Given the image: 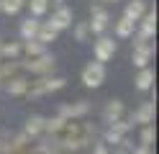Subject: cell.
<instances>
[{
  "mask_svg": "<svg viewBox=\"0 0 159 154\" xmlns=\"http://www.w3.org/2000/svg\"><path fill=\"white\" fill-rule=\"evenodd\" d=\"M64 85H67V80H64V77H46V75H41L36 82H28V90H26V95H28V98L52 95V92L62 90Z\"/></svg>",
  "mask_w": 159,
  "mask_h": 154,
  "instance_id": "cell-1",
  "label": "cell"
},
{
  "mask_svg": "<svg viewBox=\"0 0 159 154\" xmlns=\"http://www.w3.org/2000/svg\"><path fill=\"white\" fill-rule=\"evenodd\" d=\"M152 57H154V44H152V39H144L141 34H136V39H134V54H131L134 67H136V69L149 67V59H152Z\"/></svg>",
  "mask_w": 159,
  "mask_h": 154,
  "instance_id": "cell-2",
  "label": "cell"
},
{
  "mask_svg": "<svg viewBox=\"0 0 159 154\" xmlns=\"http://www.w3.org/2000/svg\"><path fill=\"white\" fill-rule=\"evenodd\" d=\"M103 82H105V64L103 62H90V64H85V69H82V85L85 87L95 90V87H100Z\"/></svg>",
  "mask_w": 159,
  "mask_h": 154,
  "instance_id": "cell-3",
  "label": "cell"
},
{
  "mask_svg": "<svg viewBox=\"0 0 159 154\" xmlns=\"http://www.w3.org/2000/svg\"><path fill=\"white\" fill-rule=\"evenodd\" d=\"M23 67L31 72V75H39V77H41V75H49V72L57 67V59H54V54L44 51V54H39V57H31Z\"/></svg>",
  "mask_w": 159,
  "mask_h": 154,
  "instance_id": "cell-4",
  "label": "cell"
},
{
  "mask_svg": "<svg viewBox=\"0 0 159 154\" xmlns=\"http://www.w3.org/2000/svg\"><path fill=\"white\" fill-rule=\"evenodd\" d=\"M90 100H77V103H62L59 105V116L64 121H72V118H82L90 113Z\"/></svg>",
  "mask_w": 159,
  "mask_h": 154,
  "instance_id": "cell-5",
  "label": "cell"
},
{
  "mask_svg": "<svg viewBox=\"0 0 159 154\" xmlns=\"http://www.w3.org/2000/svg\"><path fill=\"white\" fill-rule=\"evenodd\" d=\"M131 128H134V123H131V121H123V118H118V121H113V123H108L105 144H113V147H116V144L121 141V139H123Z\"/></svg>",
  "mask_w": 159,
  "mask_h": 154,
  "instance_id": "cell-6",
  "label": "cell"
},
{
  "mask_svg": "<svg viewBox=\"0 0 159 154\" xmlns=\"http://www.w3.org/2000/svg\"><path fill=\"white\" fill-rule=\"evenodd\" d=\"M154 113H157V100H146L141 103L134 113H131V123H141V126H146V123H154Z\"/></svg>",
  "mask_w": 159,
  "mask_h": 154,
  "instance_id": "cell-7",
  "label": "cell"
},
{
  "mask_svg": "<svg viewBox=\"0 0 159 154\" xmlns=\"http://www.w3.org/2000/svg\"><path fill=\"white\" fill-rule=\"evenodd\" d=\"M116 54V41L113 39H108V36H100L95 41V62H111Z\"/></svg>",
  "mask_w": 159,
  "mask_h": 154,
  "instance_id": "cell-8",
  "label": "cell"
},
{
  "mask_svg": "<svg viewBox=\"0 0 159 154\" xmlns=\"http://www.w3.org/2000/svg\"><path fill=\"white\" fill-rule=\"evenodd\" d=\"M72 21H75L72 10H69L67 5H59L54 13H52V21H49V26H52V28H57V31H64V28H69V26H72Z\"/></svg>",
  "mask_w": 159,
  "mask_h": 154,
  "instance_id": "cell-9",
  "label": "cell"
},
{
  "mask_svg": "<svg viewBox=\"0 0 159 154\" xmlns=\"http://www.w3.org/2000/svg\"><path fill=\"white\" fill-rule=\"evenodd\" d=\"M111 26V16L105 13L103 8H98V10H93V18L87 21V28H90V34H105V28Z\"/></svg>",
  "mask_w": 159,
  "mask_h": 154,
  "instance_id": "cell-10",
  "label": "cell"
},
{
  "mask_svg": "<svg viewBox=\"0 0 159 154\" xmlns=\"http://www.w3.org/2000/svg\"><path fill=\"white\" fill-rule=\"evenodd\" d=\"M44 123H46V118L41 116V113H34V116H28L26 126H23V133H26L28 139L41 136V133H44Z\"/></svg>",
  "mask_w": 159,
  "mask_h": 154,
  "instance_id": "cell-11",
  "label": "cell"
},
{
  "mask_svg": "<svg viewBox=\"0 0 159 154\" xmlns=\"http://www.w3.org/2000/svg\"><path fill=\"white\" fill-rule=\"evenodd\" d=\"M123 113H126V105L121 100H108L105 108H103V121L105 123H113L118 118H123Z\"/></svg>",
  "mask_w": 159,
  "mask_h": 154,
  "instance_id": "cell-12",
  "label": "cell"
},
{
  "mask_svg": "<svg viewBox=\"0 0 159 154\" xmlns=\"http://www.w3.org/2000/svg\"><path fill=\"white\" fill-rule=\"evenodd\" d=\"M139 34L144 39H154V34H157V8L141 16V31Z\"/></svg>",
  "mask_w": 159,
  "mask_h": 154,
  "instance_id": "cell-13",
  "label": "cell"
},
{
  "mask_svg": "<svg viewBox=\"0 0 159 154\" xmlns=\"http://www.w3.org/2000/svg\"><path fill=\"white\" fill-rule=\"evenodd\" d=\"M134 82H136V90H141V92L152 90V85H154V69L152 67H141Z\"/></svg>",
  "mask_w": 159,
  "mask_h": 154,
  "instance_id": "cell-14",
  "label": "cell"
},
{
  "mask_svg": "<svg viewBox=\"0 0 159 154\" xmlns=\"http://www.w3.org/2000/svg\"><path fill=\"white\" fill-rule=\"evenodd\" d=\"M144 13H146V3H144V0H131V3L126 5V10H123V16L128 21H134V23H136V21H141Z\"/></svg>",
  "mask_w": 159,
  "mask_h": 154,
  "instance_id": "cell-15",
  "label": "cell"
},
{
  "mask_svg": "<svg viewBox=\"0 0 159 154\" xmlns=\"http://www.w3.org/2000/svg\"><path fill=\"white\" fill-rule=\"evenodd\" d=\"M5 90H8V95H26V90H28V80H26V77L13 75L11 80H8Z\"/></svg>",
  "mask_w": 159,
  "mask_h": 154,
  "instance_id": "cell-16",
  "label": "cell"
},
{
  "mask_svg": "<svg viewBox=\"0 0 159 154\" xmlns=\"http://www.w3.org/2000/svg\"><path fill=\"white\" fill-rule=\"evenodd\" d=\"M57 36H59V31H57V28H52L49 23H39L36 39L41 41V44H52V41H57Z\"/></svg>",
  "mask_w": 159,
  "mask_h": 154,
  "instance_id": "cell-17",
  "label": "cell"
},
{
  "mask_svg": "<svg viewBox=\"0 0 159 154\" xmlns=\"http://www.w3.org/2000/svg\"><path fill=\"white\" fill-rule=\"evenodd\" d=\"M21 51H26V57L31 59V57H39V54H44V51H46V44H41L39 39H28L26 44H21Z\"/></svg>",
  "mask_w": 159,
  "mask_h": 154,
  "instance_id": "cell-18",
  "label": "cell"
},
{
  "mask_svg": "<svg viewBox=\"0 0 159 154\" xmlns=\"http://www.w3.org/2000/svg\"><path fill=\"white\" fill-rule=\"evenodd\" d=\"M18 54H21L18 41H0V59H16Z\"/></svg>",
  "mask_w": 159,
  "mask_h": 154,
  "instance_id": "cell-19",
  "label": "cell"
},
{
  "mask_svg": "<svg viewBox=\"0 0 159 154\" xmlns=\"http://www.w3.org/2000/svg\"><path fill=\"white\" fill-rule=\"evenodd\" d=\"M36 31H39V21L36 18H26L21 23V39L28 41V39H36Z\"/></svg>",
  "mask_w": 159,
  "mask_h": 154,
  "instance_id": "cell-20",
  "label": "cell"
},
{
  "mask_svg": "<svg viewBox=\"0 0 159 154\" xmlns=\"http://www.w3.org/2000/svg\"><path fill=\"white\" fill-rule=\"evenodd\" d=\"M116 36L118 39H128V36H134V21H128L126 16L121 21H116Z\"/></svg>",
  "mask_w": 159,
  "mask_h": 154,
  "instance_id": "cell-21",
  "label": "cell"
},
{
  "mask_svg": "<svg viewBox=\"0 0 159 154\" xmlns=\"http://www.w3.org/2000/svg\"><path fill=\"white\" fill-rule=\"evenodd\" d=\"M26 0H0V13H5V16H16L18 10L23 8Z\"/></svg>",
  "mask_w": 159,
  "mask_h": 154,
  "instance_id": "cell-22",
  "label": "cell"
},
{
  "mask_svg": "<svg viewBox=\"0 0 159 154\" xmlns=\"http://www.w3.org/2000/svg\"><path fill=\"white\" fill-rule=\"evenodd\" d=\"M64 118L62 116H54V118H46V123H44V133H52V136H54V133H59V131H62V126H64Z\"/></svg>",
  "mask_w": 159,
  "mask_h": 154,
  "instance_id": "cell-23",
  "label": "cell"
},
{
  "mask_svg": "<svg viewBox=\"0 0 159 154\" xmlns=\"http://www.w3.org/2000/svg\"><path fill=\"white\" fill-rule=\"evenodd\" d=\"M28 5H31V16L34 18H41L49 10V0H28Z\"/></svg>",
  "mask_w": 159,
  "mask_h": 154,
  "instance_id": "cell-24",
  "label": "cell"
},
{
  "mask_svg": "<svg viewBox=\"0 0 159 154\" xmlns=\"http://www.w3.org/2000/svg\"><path fill=\"white\" fill-rule=\"evenodd\" d=\"M16 72H18V64H16V62H5V64H0V82H3V80H11Z\"/></svg>",
  "mask_w": 159,
  "mask_h": 154,
  "instance_id": "cell-25",
  "label": "cell"
},
{
  "mask_svg": "<svg viewBox=\"0 0 159 154\" xmlns=\"http://www.w3.org/2000/svg\"><path fill=\"white\" fill-rule=\"evenodd\" d=\"M152 144H154V126L146 123L144 131H141V147H152Z\"/></svg>",
  "mask_w": 159,
  "mask_h": 154,
  "instance_id": "cell-26",
  "label": "cell"
},
{
  "mask_svg": "<svg viewBox=\"0 0 159 154\" xmlns=\"http://www.w3.org/2000/svg\"><path fill=\"white\" fill-rule=\"evenodd\" d=\"M87 36H90V28H87V21H82V23L75 26V41H87Z\"/></svg>",
  "mask_w": 159,
  "mask_h": 154,
  "instance_id": "cell-27",
  "label": "cell"
},
{
  "mask_svg": "<svg viewBox=\"0 0 159 154\" xmlns=\"http://www.w3.org/2000/svg\"><path fill=\"white\" fill-rule=\"evenodd\" d=\"M116 154H131V147H128L126 139H121V141L116 144Z\"/></svg>",
  "mask_w": 159,
  "mask_h": 154,
  "instance_id": "cell-28",
  "label": "cell"
},
{
  "mask_svg": "<svg viewBox=\"0 0 159 154\" xmlns=\"http://www.w3.org/2000/svg\"><path fill=\"white\" fill-rule=\"evenodd\" d=\"M90 154H111V152H108V147H105V144H95Z\"/></svg>",
  "mask_w": 159,
  "mask_h": 154,
  "instance_id": "cell-29",
  "label": "cell"
},
{
  "mask_svg": "<svg viewBox=\"0 0 159 154\" xmlns=\"http://www.w3.org/2000/svg\"><path fill=\"white\" fill-rule=\"evenodd\" d=\"M131 154H152V147H139V149H131Z\"/></svg>",
  "mask_w": 159,
  "mask_h": 154,
  "instance_id": "cell-30",
  "label": "cell"
},
{
  "mask_svg": "<svg viewBox=\"0 0 159 154\" xmlns=\"http://www.w3.org/2000/svg\"><path fill=\"white\" fill-rule=\"evenodd\" d=\"M52 3H54V5L59 8V5H64V0H52Z\"/></svg>",
  "mask_w": 159,
  "mask_h": 154,
  "instance_id": "cell-31",
  "label": "cell"
},
{
  "mask_svg": "<svg viewBox=\"0 0 159 154\" xmlns=\"http://www.w3.org/2000/svg\"><path fill=\"white\" fill-rule=\"evenodd\" d=\"M105 3H118V0H105Z\"/></svg>",
  "mask_w": 159,
  "mask_h": 154,
  "instance_id": "cell-32",
  "label": "cell"
},
{
  "mask_svg": "<svg viewBox=\"0 0 159 154\" xmlns=\"http://www.w3.org/2000/svg\"><path fill=\"white\" fill-rule=\"evenodd\" d=\"M0 41H3V39H0Z\"/></svg>",
  "mask_w": 159,
  "mask_h": 154,
  "instance_id": "cell-33",
  "label": "cell"
}]
</instances>
